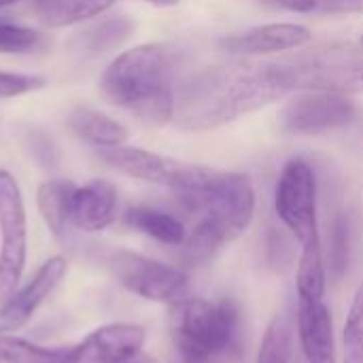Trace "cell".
Here are the masks:
<instances>
[{
  "label": "cell",
  "instance_id": "obj_1",
  "mask_svg": "<svg viewBox=\"0 0 363 363\" xmlns=\"http://www.w3.org/2000/svg\"><path fill=\"white\" fill-rule=\"evenodd\" d=\"M287 94L289 87L277 62L206 66L177 85L172 123L187 132L215 130L255 113Z\"/></svg>",
  "mask_w": 363,
  "mask_h": 363
},
{
  "label": "cell",
  "instance_id": "obj_2",
  "mask_svg": "<svg viewBox=\"0 0 363 363\" xmlns=\"http://www.w3.org/2000/svg\"><path fill=\"white\" fill-rule=\"evenodd\" d=\"M102 94L145 125H166L174 115L177 55L160 43L119 53L100 77Z\"/></svg>",
  "mask_w": 363,
  "mask_h": 363
},
{
  "label": "cell",
  "instance_id": "obj_3",
  "mask_svg": "<svg viewBox=\"0 0 363 363\" xmlns=\"http://www.w3.org/2000/svg\"><path fill=\"white\" fill-rule=\"evenodd\" d=\"M242 325L240 304L181 298L170 308V338L183 363H223L238 353Z\"/></svg>",
  "mask_w": 363,
  "mask_h": 363
},
{
  "label": "cell",
  "instance_id": "obj_4",
  "mask_svg": "<svg viewBox=\"0 0 363 363\" xmlns=\"http://www.w3.org/2000/svg\"><path fill=\"white\" fill-rule=\"evenodd\" d=\"M179 202L187 211L198 213L200 219H206L223 242L240 238L255 217V189L242 172L217 170L204 189L181 196Z\"/></svg>",
  "mask_w": 363,
  "mask_h": 363
},
{
  "label": "cell",
  "instance_id": "obj_5",
  "mask_svg": "<svg viewBox=\"0 0 363 363\" xmlns=\"http://www.w3.org/2000/svg\"><path fill=\"white\" fill-rule=\"evenodd\" d=\"M289 91H363V51L325 47L277 62Z\"/></svg>",
  "mask_w": 363,
  "mask_h": 363
},
{
  "label": "cell",
  "instance_id": "obj_6",
  "mask_svg": "<svg viewBox=\"0 0 363 363\" xmlns=\"http://www.w3.org/2000/svg\"><path fill=\"white\" fill-rule=\"evenodd\" d=\"M98 157L106 166L119 170L121 174L172 189L177 198L204 189L217 172L215 168H208V166L181 162L174 157H166V155H160L140 147H128V145L98 149Z\"/></svg>",
  "mask_w": 363,
  "mask_h": 363
},
{
  "label": "cell",
  "instance_id": "obj_7",
  "mask_svg": "<svg viewBox=\"0 0 363 363\" xmlns=\"http://www.w3.org/2000/svg\"><path fill=\"white\" fill-rule=\"evenodd\" d=\"M28 262V215L21 187L0 170V304L21 285Z\"/></svg>",
  "mask_w": 363,
  "mask_h": 363
},
{
  "label": "cell",
  "instance_id": "obj_8",
  "mask_svg": "<svg viewBox=\"0 0 363 363\" xmlns=\"http://www.w3.org/2000/svg\"><path fill=\"white\" fill-rule=\"evenodd\" d=\"M108 270L113 279L130 294L162 304H174L187 291L189 279L185 270L147 257L134 251H113L108 257Z\"/></svg>",
  "mask_w": 363,
  "mask_h": 363
},
{
  "label": "cell",
  "instance_id": "obj_9",
  "mask_svg": "<svg viewBox=\"0 0 363 363\" xmlns=\"http://www.w3.org/2000/svg\"><path fill=\"white\" fill-rule=\"evenodd\" d=\"M274 208L283 225L300 245L319 240V215H317V177L308 162L291 160L281 170Z\"/></svg>",
  "mask_w": 363,
  "mask_h": 363
},
{
  "label": "cell",
  "instance_id": "obj_10",
  "mask_svg": "<svg viewBox=\"0 0 363 363\" xmlns=\"http://www.w3.org/2000/svg\"><path fill=\"white\" fill-rule=\"evenodd\" d=\"M355 102L347 94L304 91L281 108L279 123L287 134L315 136L345 128L355 117Z\"/></svg>",
  "mask_w": 363,
  "mask_h": 363
},
{
  "label": "cell",
  "instance_id": "obj_11",
  "mask_svg": "<svg viewBox=\"0 0 363 363\" xmlns=\"http://www.w3.org/2000/svg\"><path fill=\"white\" fill-rule=\"evenodd\" d=\"M68 272V262L62 255H53L40 264V268L19 285L17 291L0 304V336L26 328L38 308L53 296Z\"/></svg>",
  "mask_w": 363,
  "mask_h": 363
},
{
  "label": "cell",
  "instance_id": "obj_12",
  "mask_svg": "<svg viewBox=\"0 0 363 363\" xmlns=\"http://www.w3.org/2000/svg\"><path fill=\"white\" fill-rule=\"evenodd\" d=\"M145 340L147 332L138 323H106L74 345L66 363H134Z\"/></svg>",
  "mask_w": 363,
  "mask_h": 363
},
{
  "label": "cell",
  "instance_id": "obj_13",
  "mask_svg": "<svg viewBox=\"0 0 363 363\" xmlns=\"http://www.w3.org/2000/svg\"><path fill=\"white\" fill-rule=\"evenodd\" d=\"M313 38V32L302 23L291 21H279V23H266L251 30H245L240 34H232L221 38V49L232 55H270V53H283L291 49H300L308 45Z\"/></svg>",
  "mask_w": 363,
  "mask_h": 363
},
{
  "label": "cell",
  "instance_id": "obj_14",
  "mask_svg": "<svg viewBox=\"0 0 363 363\" xmlns=\"http://www.w3.org/2000/svg\"><path fill=\"white\" fill-rule=\"evenodd\" d=\"M119 211V191L106 179H94L77 185L70 202V225L85 234L106 230Z\"/></svg>",
  "mask_w": 363,
  "mask_h": 363
},
{
  "label": "cell",
  "instance_id": "obj_15",
  "mask_svg": "<svg viewBox=\"0 0 363 363\" xmlns=\"http://www.w3.org/2000/svg\"><path fill=\"white\" fill-rule=\"evenodd\" d=\"M298 338L308 363H338L334 321L323 300H298Z\"/></svg>",
  "mask_w": 363,
  "mask_h": 363
},
{
  "label": "cell",
  "instance_id": "obj_16",
  "mask_svg": "<svg viewBox=\"0 0 363 363\" xmlns=\"http://www.w3.org/2000/svg\"><path fill=\"white\" fill-rule=\"evenodd\" d=\"M66 123L74 136H79L81 140L89 143L96 149H111V147L125 145L130 136L123 123L91 106H74L68 113Z\"/></svg>",
  "mask_w": 363,
  "mask_h": 363
},
{
  "label": "cell",
  "instance_id": "obj_17",
  "mask_svg": "<svg viewBox=\"0 0 363 363\" xmlns=\"http://www.w3.org/2000/svg\"><path fill=\"white\" fill-rule=\"evenodd\" d=\"M123 221L128 228L168 247H181L187 238L183 221L172 213L155 206H145V204L130 206L123 215Z\"/></svg>",
  "mask_w": 363,
  "mask_h": 363
},
{
  "label": "cell",
  "instance_id": "obj_18",
  "mask_svg": "<svg viewBox=\"0 0 363 363\" xmlns=\"http://www.w3.org/2000/svg\"><path fill=\"white\" fill-rule=\"evenodd\" d=\"M115 0H32V13L47 28L74 26L106 13Z\"/></svg>",
  "mask_w": 363,
  "mask_h": 363
},
{
  "label": "cell",
  "instance_id": "obj_19",
  "mask_svg": "<svg viewBox=\"0 0 363 363\" xmlns=\"http://www.w3.org/2000/svg\"><path fill=\"white\" fill-rule=\"evenodd\" d=\"M77 185L66 179H49L36 189V206L47 230L62 238L70 228V202Z\"/></svg>",
  "mask_w": 363,
  "mask_h": 363
},
{
  "label": "cell",
  "instance_id": "obj_20",
  "mask_svg": "<svg viewBox=\"0 0 363 363\" xmlns=\"http://www.w3.org/2000/svg\"><path fill=\"white\" fill-rule=\"evenodd\" d=\"M136 30V23L128 15H113L96 21L87 30L79 32L74 45L85 55H104L108 51L119 49Z\"/></svg>",
  "mask_w": 363,
  "mask_h": 363
},
{
  "label": "cell",
  "instance_id": "obj_21",
  "mask_svg": "<svg viewBox=\"0 0 363 363\" xmlns=\"http://www.w3.org/2000/svg\"><path fill=\"white\" fill-rule=\"evenodd\" d=\"M296 285H298V300H323L325 298L328 268L323 262L321 238L308 245H302Z\"/></svg>",
  "mask_w": 363,
  "mask_h": 363
},
{
  "label": "cell",
  "instance_id": "obj_22",
  "mask_svg": "<svg viewBox=\"0 0 363 363\" xmlns=\"http://www.w3.org/2000/svg\"><path fill=\"white\" fill-rule=\"evenodd\" d=\"M72 347H43L30 340L2 334L0 363H66Z\"/></svg>",
  "mask_w": 363,
  "mask_h": 363
},
{
  "label": "cell",
  "instance_id": "obj_23",
  "mask_svg": "<svg viewBox=\"0 0 363 363\" xmlns=\"http://www.w3.org/2000/svg\"><path fill=\"white\" fill-rule=\"evenodd\" d=\"M255 363H291V325L285 315H277L266 328Z\"/></svg>",
  "mask_w": 363,
  "mask_h": 363
},
{
  "label": "cell",
  "instance_id": "obj_24",
  "mask_svg": "<svg viewBox=\"0 0 363 363\" xmlns=\"http://www.w3.org/2000/svg\"><path fill=\"white\" fill-rule=\"evenodd\" d=\"M223 245L225 242L219 236V232L206 219H200L196 223V228L191 230V234H187V238L183 242V259L189 266H202L208 259H213V255Z\"/></svg>",
  "mask_w": 363,
  "mask_h": 363
},
{
  "label": "cell",
  "instance_id": "obj_25",
  "mask_svg": "<svg viewBox=\"0 0 363 363\" xmlns=\"http://www.w3.org/2000/svg\"><path fill=\"white\" fill-rule=\"evenodd\" d=\"M43 45H45L43 32H38L30 26L0 19V53L23 55V53H32V51L40 49Z\"/></svg>",
  "mask_w": 363,
  "mask_h": 363
},
{
  "label": "cell",
  "instance_id": "obj_26",
  "mask_svg": "<svg viewBox=\"0 0 363 363\" xmlns=\"http://www.w3.org/2000/svg\"><path fill=\"white\" fill-rule=\"evenodd\" d=\"M345 351H363V283L355 289L347 321L342 328Z\"/></svg>",
  "mask_w": 363,
  "mask_h": 363
},
{
  "label": "cell",
  "instance_id": "obj_27",
  "mask_svg": "<svg viewBox=\"0 0 363 363\" xmlns=\"http://www.w3.org/2000/svg\"><path fill=\"white\" fill-rule=\"evenodd\" d=\"M47 85V79L43 74H30V72H6L0 70V98H19L32 91H38Z\"/></svg>",
  "mask_w": 363,
  "mask_h": 363
},
{
  "label": "cell",
  "instance_id": "obj_28",
  "mask_svg": "<svg viewBox=\"0 0 363 363\" xmlns=\"http://www.w3.org/2000/svg\"><path fill=\"white\" fill-rule=\"evenodd\" d=\"M349 262V225L342 217L336 219L330 240V272L334 279H340L347 270Z\"/></svg>",
  "mask_w": 363,
  "mask_h": 363
},
{
  "label": "cell",
  "instance_id": "obj_29",
  "mask_svg": "<svg viewBox=\"0 0 363 363\" xmlns=\"http://www.w3.org/2000/svg\"><path fill=\"white\" fill-rule=\"evenodd\" d=\"M26 145L30 149V155H34V160L45 166V168H53L60 160V151L55 147V143L40 130L30 128L26 134Z\"/></svg>",
  "mask_w": 363,
  "mask_h": 363
},
{
  "label": "cell",
  "instance_id": "obj_30",
  "mask_svg": "<svg viewBox=\"0 0 363 363\" xmlns=\"http://www.w3.org/2000/svg\"><path fill=\"white\" fill-rule=\"evenodd\" d=\"M319 9L332 15L363 13V0H319Z\"/></svg>",
  "mask_w": 363,
  "mask_h": 363
},
{
  "label": "cell",
  "instance_id": "obj_31",
  "mask_svg": "<svg viewBox=\"0 0 363 363\" xmlns=\"http://www.w3.org/2000/svg\"><path fill=\"white\" fill-rule=\"evenodd\" d=\"M268 6L291 11V13H311L319 6V0H262Z\"/></svg>",
  "mask_w": 363,
  "mask_h": 363
},
{
  "label": "cell",
  "instance_id": "obj_32",
  "mask_svg": "<svg viewBox=\"0 0 363 363\" xmlns=\"http://www.w3.org/2000/svg\"><path fill=\"white\" fill-rule=\"evenodd\" d=\"M345 363H363V351H345Z\"/></svg>",
  "mask_w": 363,
  "mask_h": 363
},
{
  "label": "cell",
  "instance_id": "obj_33",
  "mask_svg": "<svg viewBox=\"0 0 363 363\" xmlns=\"http://www.w3.org/2000/svg\"><path fill=\"white\" fill-rule=\"evenodd\" d=\"M145 2H149L153 6H174V4H179V0H145Z\"/></svg>",
  "mask_w": 363,
  "mask_h": 363
},
{
  "label": "cell",
  "instance_id": "obj_34",
  "mask_svg": "<svg viewBox=\"0 0 363 363\" xmlns=\"http://www.w3.org/2000/svg\"><path fill=\"white\" fill-rule=\"evenodd\" d=\"M17 2H21V0H0V9L13 6V4H17Z\"/></svg>",
  "mask_w": 363,
  "mask_h": 363
},
{
  "label": "cell",
  "instance_id": "obj_35",
  "mask_svg": "<svg viewBox=\"0 0 363 363\" xmlns=\"http://www.w3.org/2000/svg\"><path fill=\"white\" fill-rule=\"evenodd\" d=\"M362 47H363V36H362Z\"/></svg>",
  "mask_w": 363,
  "mask_h": 363
}]
</instances>
